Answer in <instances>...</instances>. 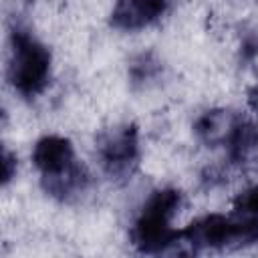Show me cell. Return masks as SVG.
<instances>
[{
	"label": "cell",
	"mask_w": 258,
	"mask_h": 258,
	"mask_svg": "<svg viewBox=\"0 0 258 258\" xmlns=\"http://www.w3.org/2000/svg\"><path fill=\"white\" fill-rule=\"evenodd\" d=\"M181 206V191L173 187L153 191L143 204L133 228L131 242L143 254H165L171 242L179 236L171 228V218Z\"/></svg>",
	"instance_id": "obj_1"
},
{
	"label": "cell",
	"mask_w": 258,
	"mask_h": 258,
	"mask_svg": "<svg viewBox=\"0 0 258 258\" xmlns=\"http://www.w3.org/2000/svg\"><path fill=\"white\" fill-rule=\"evenodd\" d=\"M50 50L28 30L14 28L10 34L8 81L26 99L40 95L50 81Z\"/></svg>",
	"instance_id": "obj_2"
},
{
	"label": "cell",
	"mask_w": 258,
	"mask_h": 258,
	"mask_svg": "<svg viewBox=\"0 0 258 258\" xmlns=\"http://www.w3.org/2000/svg\"><path fill=\"white\" fill-rule=\"evenodd\" d=\"M179 238L187 254H194L202 248L248 246L258 242V218L240 214H210L191 222L185 230H179Z\"/></svg>",
	"instance_id": "obj_3"
},
{
	"label": "cell",
	"mask_w": 258,
	"mask_h": 258,
	"mask_svg": "<svg viewBox=\"0 0 258 258\" xmlns=\"http://www.w3.org/2000/svg\"><path fill=\"white\" fill-rule=\"evenodd\" d=\"M97 153L111 177H129L139 159V133L133 123L107 127L97 137Z\"/></svg>",
	"instance_id": "obj_4"
},
{
	"label": "cell",
	"mask_w": 258,
	"mask_h": 258,
	"mask_svg": "<svg viewBox=\"0 0 258 258\" xmlns=\"http://www.w3.org/2000/svg\"><path fill=\"white\" fill-rule=\"evenodd\" d=\"M171 0H119L111 12V24L119 30H139L161 18Z\"/></svg>",
	"instance_id": "obj_5"
},
{
	"label": "cell",
	"mask_w": 258,
	"mask_h": 258,
	"mask_svg": "<svg viewBox=\"0 0 258 258\" xmlns=\"http://www.w3.org/2000/svg\"><path fill=\"white\" fill-rule=\"evenodd\" d=\"M242 117L230 109H212L198 117V121L194 123V131L198 139L208 147L228 145Z\"/></svg>",
	"instance_id": "obj_6"
},
{
	"label": "cell",
	"mask_w": 258,
	"mask_h": 258,
	"mask_svg": "<svg viewBox=\"0 0 258 258\" xmlns=\"http://www.w3.org/2000/svg\"><path fill=\"white\" fill-rule=\"evenodd\" d=\"M75 161L73 143L60 135H46L32 149V163L42 175L56 173Z\"/></svg>",
	"instance_id": "obj_7"
},
{
	"label": "cell",
	"mask_w": 258,
	"mask_h": 258,
	"mask_svg": "<svg viewBox=\"0 0 258 258\" xmlns=\"http://www.w3.org/2000/svg\"><path fill=\"white\" fill-rule=\"evenodd\" d=\"M87 185H89V171L77 159L56 173L42 175L44 191L56 200H62V202H69V200L81 196L87 189Z\"/></svg>",
	"instance_id": "obj_8"
},
{
	"label": "cell",
	"mask_w": 258,
	"mask_h": 258,
	"mask_svg": "<svg viewBox=\"0 0 258 258\" xmlns=\"http://www.w3.org/2000/svg\"><path fill=\"white\" fill-rule=\"evenodd\" d=\"M228 151H230V159L236 163L248 161L250 157L258 155V121L242 119L228 143Z\"/></svg>",
	"instance_id": "obj_9"
},
{
	"label": "cell",
	"mask_w": 258,
	"mask_h": 258,
	"mask_svg": "<svg viewBox=\"0 0 258 258\" xmlns=\"http://www.w3.org/2000/svg\"><path fill=\"white\" fill-rule=\"evenodd\" d=\"M234 214L258 218V185L240 191L234 200Z\"/></svg>",
	"instance_id": "obj_10"
},
{
	"label": "cell",
	"mask_w": 258,
	"mask_h": 258,
	"mask_svg": "<svg viewBox=\"0 0 258 258\" xmlns=\"http://www.w3.org/2000/svg\"><path fill=\"white\" fill-rule=\"evenodd\" d=\"M16 169H18V159L16 155H12L6 147L2 149V185H6L14 175H16Z\"/></svg>",
	"instance_id": "obj_11"
}]
</instances>
